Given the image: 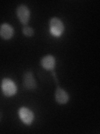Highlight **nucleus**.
<instances>
[{
	"instance_id": "nucleus-1",
	"label": "nucleus",
	"mask_w": 100,
	"mask_h": 134,
	"mask_svg": "<svg viewBox=\"0 0 100 134\" xmlns=\"http://www.w3.org/2000/svg\"><path fill=\"white\" fill-rule=\"evenodd\" d=\"M49 30L51 35L54 37H60L64 32V24L63 21L57 18L53 17L49 21Z\"/></svg>"
},
{
	"instance_id": "nucleus-2",
	"label": "nucleus",
	"mask_w": 100,
	"mask_h": 134,
	"mask_svg": "<svg viewBox=\"0 0 100 134\" xmlns=\"http://www.w3.org/2000/svg\"><path fill=\"white\" fill-rule=\"evenodd\" d=\"M1 90L4 96L10 97L17 93V86L12 80L9 78H3L1 82Z\"/></svg>"
},
{
	"instance_id": "nucleus-3",
	"label": "nucleus",
	"mask_w": 100,
	"mask_h": 134,
	"mask_svg": "<svg viewBox=\"0 0 100 134\" xmlns=\"http://www.w3.org/2000/svg\"><path fill=\"white\" fill-rule=\"evenodd\" d=\"M18 117L25 125H31L34 120V113L28 107H22L18 109Z\"/></svg>"
},
{
	"instance_id": "nucleus-4",
	"label": "nucleus",
	"mask_w": 100,
	"mask_h": 134,
	"mask_svg": "<svg viewBox=\"0 0 100 134\" xmlns=\"http://www.w3.org/2000/svg\"><path fill=\"white\" fill-rule=\"evenodd\" d=\"M17 16L19 22L24 26H26L30 19V10L25 4H20L17 8Z\"/></svg>"
},
{
	"instance_id": "nucleus-5",
	"label": "nucleus",
	"mask_w": 100,
	"mask_h": 134,
	"mask_svg": "<svg viewBox=\"0 0 100 134\" xmlns=\"http://www.w3.org/2000/svg\"><path fill=\"white\" fill-rule=\"evenodd\" d=\"M14 35V29L9 24L4 23L0 26V37L3 40H8L12 38Z\"/></svg>"
},
{
	"instance_id": "nucleus-6",
	"label": "nucleus",
	"mask_w": 100,
	"mask_h": 134,
	"mask_svg": "<svg viewBox=\"0 0 100 134\" xmlns=\"http://www.w3.org/2000/svg\"><path fill=\"white\" fill-rule=\"evenodd\" d=\"M23 86L26 89L28 90H34L37 87V82L34 79V76L32 72L27 71L24 73L23 75Z\"/></svg>"
},
{
	"instance_id": "nucleus-7",
	"label": "nucleus",
	"mask_w": 100,
	"mask_h": 134,
	"mask_svg": "<svg viewBox=\"0 0 100 134\" xmlns=\"http://www.w3.org/2000/svg\"><path fill=\"white\" fill-rule=\"evenodd\" d=\"M55 100L58 104H66L69 100L68 93L60 86H58L55 91Z\"/></svg>"
},
{
	"instance_id": "nucleus-8",
	"label": "nucleus",
	"mask_w": 100,
	"mask_h": 134,
	"mask_svg": "<svg viewBox=\"0 0 100 134\" xmlns=\"http://www.w3.org/2000/svg\"><path fill=\"white\" fill-rule=\"evenodd\" d=\"M41 66L46 70H53L55 67L56 64V60H55V57L51 55V54H48L44 57L40 61Z\"/></svg>"
},
{
	"instance_id": "nucleus-9",
	"label": "nucleus",
	"mask_w": 100,
	"mask_h": 134,
	"mask_svg": "<svg viewBox=\"0 0 100 134\" xmlns=\"http://www.w3.org/2000/svg\"><path fill=\"white\" fill-rule=\"evenodd\" d=\"M23 34L27 37H31L34 35V30H33L32 27H29L28 25H26V26L23 28Z\"/></svg>"
}]
</instances>
